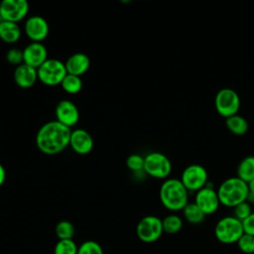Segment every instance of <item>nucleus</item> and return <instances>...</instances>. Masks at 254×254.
Returning <instances> with one entry per match:
<instances>
[{
    "label": "nucleus",
    "mask_w": 254,
    "mask_h": 254,
    "mask_svg": "<svg viewBox=\"0 0 254 254\" xmlns=\"http://www.w3.org/2000/svg\"><path fill=\"white\" fill-rule=\"evenodd\" d=\"M225 125L227 129L234 135L241 136L248 131V122L247 120L238 114L232 115L225 119Z\"/></svg>",
    "instance_id": "aec40b11"
},
{
    "label": "nucleus",
    "mask_w": 254,
    "mask_h": 254,
    "mask_svg": "<svg viewBox=\"0 0 254 254\" xmlns=\"http://www.w3.org/2000/svg\"><path fill=\"white\" fill-rule=\"evenodd\" d=\"M24 31L32 42L42 43L48 37L50 28L47 20L39 15L30 16L24 25Z\"/></svg>",
    "instance_id": "f8f14e48"
},
{
    "label": "nucleus",
    "mask_w": 254,
    "mask_h": 254,
    "mask_svg": "<svg viewBox=\"0 0 254 254\" xmlns=\"http://www.w3.org/2000/svg\"><path fill=\"white\" fill-rule=\"evenodd\" d=\"M64 64L67 73L80 76L88 70L90 60L84 53H74L68 57Z\"/></svg>",
    "instance_id": "f3484780"
},
{
    "label": "nucleus",
    "mask_w": 254,
    "mask_h": 254,
    "mask_svg": "<svg viewBox=\"0 0 254 254\" xmlns=\"http://www.w3.org/2000/svg\"><path fill=\"white\" fill-rule=\"evenodd\" d=\"M55 232L59 240H69L73 238L75 233V228L70 221L62 220L57 223Z\"/></svg>",
    "instance_id": "b1692460"
},
{
    "label": "nucleus",
    "mask_w": 254,
    "mask_h": 254,
    "mask_svg": "<svg viewBox=\"0 0 254 254\" xmlns=\"http://www.w3.org/2000/svg\"><path fill=\"white\" fill-rule=\"evenodd\" d=\"M241 222L244 233L254 236V212H252L247 218H245Z\"/></svg>",
    "instance_id": "7c9ffc66"
},
{
    "label": "nucleus",
    "mask_w": 254,
    "mask_h": 254,
    "mask_svg": "<svg viewBox=\"0 0 254 254\" xmlns=\"http://www.w3.org/2000/svg\"><path fill=\"white\" fill-rule=\"evenodd\" d=\"M248 193V184L237 177L226 179L217 190L220 204L227 207H235L237 204L246 201Z\"/></svg>",
    "instance_id": "7ed1b4c3"
},
{
    "label": "nucleus",
    "mask_w": 254,
    "mask_h": 254,
    "mask_svg": "<svg viewBox=\"0 0 254 254\" xmlns=\"http://www.w3.org/2000/svg\"><path fill=\"white\" fill-rule=\"evenodd\" d=\"M78 246L73 239L59 240L54 248V254H77Z\"/></svg>",
    "instance_id": "393cba45"
},
{
    "label": "nucleus",
    "mask_w": 254,
    "mask_h": 254,
    "mask_svg": "<svg viewBox=\"0 0 254 254\" xmlns=\"http://www.w3.org/2000/svg\"><path fill=\"white\" fill-rule=\"evenodd\" d=\"M236 177L245 183L254 180V156H247L243 158L237 166Z\"/></svg>",
    "instance_id": "6ab92c4d"
},
{
    "label": "nucleus",
    "mask_w": 254,
    "mask_h": 254,
    "mask_svg": "<svg viewBox=\"0 0 254 254\" xmlns=\"http://www.w3.org/2000/svg\"><path fill=\"white\" fill-rule=\"evenodd\" d=\"M0 6H1V1H0Z\"/></svg>",
    "instance_id": "f704fd0d"
},
{
    "label": "nucleus",
    "mask_w": 254,
    "mask_h": 254,
    "mask_svg": "<svg viewBox=\"0 0 254 254\" xmlns=\"http://www.w3.org/2000/svg\"><path fill=\"white\" fill-rule=\"evenodd\" d=\"M144 172L155 179H167L172 172V163L165 154L154 151L144 157Z\"/></svg>",
    "instance_id": "423d86ee"
},
{
    "label": "nucleus",
    "mask_w": 254,
    "mask_h": 254,
    "mask_svg": "<svg viewBox=\"0 0 254 254\" xmlns=\"http://www.w3.org/2000/svg\"><path fill=\"white\" fill-rule=\"evenodd\" d=\"M24 64L38 68L48 60V50L43 43L32 42L23 50Z\"/></svg>",
    "instance_id": "4468645a"
},
{
    "label": "nucleus",
    "mask_w": 254,
    "mask_h": 254,
    "mask_svg": "<svg viewBox=\"0 0 254 254\" xmlns=\"http://www.w3.org/2000/svg\"><path fill=\"white\" fill-rule=\"evenodd\" d=\"M93 145L92 136L86 130L77 128L71 131L69 146L75 153L79 155H86L92 151Z\"/></svg>",
    "instance_id": "2eb2a0df"
},
{
    "label": "nucleus",
    "mask_w": 254,
    "mask_h": 254,
    "mask_svg": "<svg viewBox=\"0 0 254 254\" xmlns=\"http://www.w3.org/2000/svg\"><path fill=\"white\" fill-rule=\"evenodd\" d=\"M3 21H4V20H3V18H2V16H1V14H0V25H1V24H2V23H3Z\"/></svg>",
    "instance_id": "72a5a7b5"
},
{
    "label": "nucleus",
    "mask_w": 254,
    "mask_h": 254,
    "mask_svg": "<svg viewBox=\"0 0 254 254\" xmlns=\"http://www.w3.org/2000/svg\"><path fill=\"white\" fill-rule=\"evenodd\" d=\"M162 219L155 215H147L141 218L136 226L138 238L145 243L157 241L163 234Z\"/></svg>",
    "instance_id": "6e6552de"
},
{
    "label": "nucleus",
    "mask_w": 254,
    "mask_h": 254,
    "mask_svg": "<svg viewBox=\"0 0 254 254\" xmlns=\"http://www.w3.org/2000/svg\"><path fill=\"white\" fill-rule=\"evenodd\" d=\"M183 214L185 219L190 224H200L206 216L194 202H189L184 207Z\"/></svg>",
    "instance_id": "412c9836"
},
{
    "label": "nucleus",
    "mask_w": 254,
    "mask_h": 254,
    "mask_svg": "<svg viewBox=\"0 0 254 254\" xmlns=\"http://www.w3.org/2000/svg\"><path fill=\"white\" fill-rule=\"evenodd\" d=\"M38 79L49 86L61 84L67 74L65 64L57 59H48L40 67L37 68Z\"/></svg>",
    "instance_id": "39448f33"
},
{
    "label": "nucleus",
    "mask_w": 254,
    "mask_h": 254,
    "mask_svg": "<svg viewBox=\"0 0 254 254\" xmlns=\"http://www.w3.org/2000/svg\"><path fill=\"white\" fill-rule=\"evenodd\" d=\"M244 234L242 222L234 216H225L217 221L214 227L216 239L223 244L237 243Z\"/></svg>",
    "instance_id": "20e7f679"
},
{
    "label": "nucleus",
    "mask_w": 254,
    "mask_h": 254,
    "mask_svg": "<svg viewBox=\"0 0 254 254\" xmlns=\"http://www.w3.org/2000/svg\"><path fill=\"white\" fill-rule=\"evenodd\" d=\"M6 61L10 64H14L16 66L24 64V58H23V50H19L16 48L10 49L6 53Z\"/></svg>",
    "instance_id": "c756f323"
},
{
    "label": "nucleus",
    "mask_w": 254,
    "mask_h": 254,
    "mask_svg": "<svg viewBox=\"0 0 254 254\" xmlns=\"http://www.w3.org/2000/svg\"><path fill=\"white\" fill-rule=\"evenodd\" d=\"M163 230L168 234H176L183 228V219L177 214H169L162 219Z\"/></svg>",
    "instance_id": "5701e85b"
},
{
    "label": "nucleus",
    "mask_w": 254,
    "mask_h": 254,
    "mask_svg": "<svg viewBox=\"0 0 254 254\" xmlns=\"http://www.w3.org/2000/svg\"><path fill=\"white\" fill-rule=\"evenodd\" d=\"M214 106L217 113L226 119L237 114L240 108V97L232 88H221L215 95Z\"/></svg>",
    "instance_id": "0eeeda50"
},
{
    "label": "nucleus",
    "mask_w": 254,
    "mask_h": 254,
    "mask_svg": "<svg viewBox=\"0 0 254 254\" xmlns=\"http://www.w3.org/2000/svg\"><path fill=\"white\" fill-rule=\"evenodd\" d=\"M237 245L241 252L245 254H253L254 253V236L244 233L237 241Z\"/></svg>",
    "instance_id": "bb28decb"
},
{
    "label": "nucleus",
    "mask_w": 254,
    "mask_h": 254,
    "mask_svg": "<svg viewBox=\"0 0 254 254\" xmlns=\"http://www.w3.org/2000/svg\"><path fill=\"white\" fill-rule=\"evenodd\" d=\"M5 179H6V171L3 167V165L0 163V187L4 184Z\"/></svg>",
    "instance_id": "2f4dec72"
},
{
    "label": "nucleus",
    "mask_w": 254,
    "mask_h": 254,
    "mask_svg": "<svg viewBox=\"0 0 254 254\" xmlns=\"http://www.w3.org/2000/svg\"><path fill=\"white\" fill-rule=\"evenodd\" d=\"M193 202L202 210L205 215L214 213L220 204L217 190H215L207 184L204 188L196 191Z\"/></svg>",
    "instance_id": "9b49d317"
},
{
    "label": "nucleus",
    "mask_w": 254,
    "mask_h": 254,
    "mask_svg": "<svg viewBox=\"0 0 254 254\" xmlns=\"http://www.w3.org/2000/svg\"><path fill=\"white\" fill-rule=\"evenodd\" d=\"M55 114L56 120L68 128L74 126L79 120L78 108L68 99H63L58 102Z\"/></svg>",
    "instance_id": "ddd939ff"
},
{
    "label": "nucleus",
    "mask_w": 254,
    "mask_h": 254,
    "mask_svg": "<svg viewBox=\"0 0 254 254\" xmlns=\"http://www.w3.org/2000/svg\"><path fill=\"white\" fill-rule=\"evenodd\" d=\"M248 189H249V191L254 193V180H252L251 182L248 183Z\"/></svg>",
    "instance_id": "473e14b6"
},
{
    "label": "nucleus",
    "mask_w": 254,
    "mask_h": 254,
    "mask_svg": "<svg viewBox=\"0 0 254 254\" xmlns=\"http://www.w3.org/2000/svg\"><path fill=\"white\" fill-rule=\"evenodd\" d=\"M14 80L21 88H30L38 80L37 68L32 67L26 64L16 66L14 70Z\"/></svg>",
    "instance_id": "dca6fc26"
},
{
    "label": "nucleus",
    "mask_w": 254,
    "mask_h": 254,
    "mask_svg": "<svg viewBox=\"0 0 254 254\" xmlns=\"http://www.w3.org/2000/svg\"><path fill=\"white\" fill-rule=\"evenodd\" d=\"M234 208V217H236L238 220L243 221L245 218H247L252 213V208L249 202L243 201L239 204H237Z\"/></svg>",
    "instance_id": "c85d7f7f"
},
{
    "label": "nucleus",
    "mask_w": 254,
    "mask_h": 254,
    "mask_svg": "<svg viewBox=\"0 0 254 254\" xmlns=\"http://www.w3.org/2000/svg\"><path fill=\"white\" fill-rule=\"evenodd\" d=\"M61 86L63 89L69 93V94H75L78 93L82 88V80L80 76H76L73 74L67 73L64 78L63 79Z\"/></svg>",
    "instance_id": "4be33fe9"
},
{
    "label": "nucleus",
    "mask_w": 254,
    "mask_h": 254,
    "mask_svg": "<svg viewBox=\"0 0 254 254\" xmlns=\"http://www.w3.org/2000/svg\"><path fill=\"white\" fill-rule=\"evenodd\" d=\"M159 196L162 204L169 210H183L189 203V190L179 179H167L160 188Z\"/></svg>",
    "instance_id": "f03ea898"
},
{
    "label": "nucleus",
    "mask_w": 254,
    "mask_h": 254,
    "mask_svg": "<svg viewBox=\"0 0 254 254\" xmlns=\"http://www.w3.org/2000/svg\"><path fill=\"white\" fill-rule=\"evenodd\" d=\"M29 12V3L26 0H3L1 1L0 14L4 21L18 23Z\"/></svg>",
    "instance_id": "9d476101"
},
{
    "label": "nucleus",
    "mask_w": 254,
    "mask_h": 254,
    "mask_svg": "<svg viewBox=\"0 0 254 254\" xmlns=\"http://www.w3.org/2000/svg\"><path fill=\"white\" fill-rule=\"evenodd\" d=\"M126 166L133 172L144 171V157L139 154H131L126 160Z\"/></svg>",
    "instance_id": "cd10ccee"
},
{
    "label": "nucleus",
    "mask_w": 254,
    "mask_h": 254,
    "mask_svg": "<svg viewBox=\"0 0 254 254\" xmlns=\"http://www.w3.org/2000/svg\"><path fill=\"white\" fill-rule=\"evenodd\" d=\"M70 134V128L57 120L49 121L38 130L36 144L42 153L46 155H57L69 145Z\"/></svg>",
    "instance_id": "f257e3e1"
},
{
    "label": "nucleus",
    "mask_w": 254,
    "mask_h": 254,
    "mask_svg": "<svg viewBox=\"0 0 254 254\" xmlns=\"http://www.w3.org/2000/svg\"><path fill=\"white\" fill-rule=\"evenodd\" d=\"M180 180L189 191H197L208 183V174L203 166L191 164L186 167Z\"/></svg>",
    "instance_id": "1a4fd4ad"
},
{
    "label": "nucleus",
    "mask_w": 254,
    "mask_h": 254,
    "mask_svg": "<svg viewBox=\"0 0 254 254\" xmlns=\"http://www.w3.org/2000/svg\"><path fill=\"white\" fill-rule=\"evenodd\" d=\"M77 254H104L100 244L93 240H87L78 246Z\"/></svg>",
    "instance_id": "a878e982"
},
{
    "label": "nucleus",
    "mask_w": 254,
    "mask_h": 254,
    "mask_svg": "<svg viewBox=\"0 0 254 254\" xmlns=\"http://www.w3.org/2000/svg\"><path fill=\"white\" fill-rule=\"evenodd\" d=\"M21 37V28L18 23L3 21L0 25V39L7 44L18 42Z\"/></svg>",
    "instance_id": "a211bd4d"
}]
</instances>
